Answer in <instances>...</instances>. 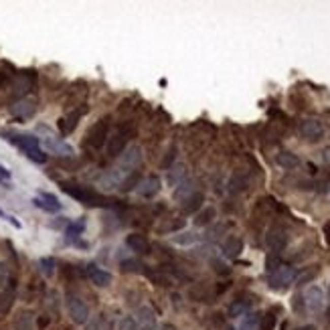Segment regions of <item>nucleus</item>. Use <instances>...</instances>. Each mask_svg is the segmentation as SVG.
I'll use <instances>...</instances> for the list:
<instances>
[{"label": "nucleus", "mask_w": 330, "mask_h": 330, "mask_svg": "<svg viewBox=\"0 0 330 330\" xmlns=\"http://www.w3.org/2000/svg\"><path fill=\"white\" fill-rule=\"evenodd\" d=\"M134 134V128L128 126V128H120L114 136L108 138V156L110 158H118L120 154H124L126 146H128V140L132 138Z\"/></svg>", "instance_id": "20e7f679"}, {"label": "nucleus", "mask_w": 330, "mask_h": 330, "mask_svg": "<svg viewBox=\"0 0 330 330\" xmlns=\"http://www.w3.org/2000/svg\"><path fill=\"white\" fill-rule=\"evenodd\" d=\"M203 203H205V194H203L201 190H196V192L190 194L186 201H182V213H184V215H194L196 211H201Z\"/></svg>", "instance_id": "5701e85b"}, {"label": "nucleus", "mask_w": 330, "mask_h": 330, "mask_svg": "<svg viewBox=\"0 0 330 330\" xmlns=\"http://www.w3.org/2000/svg\"><path fill=\"white\" fill-rule=\"evenodd\" d=\"M304 304H306V308L310 312H320L322 306H324V292L318 286L308 288V292L304 294Z\"/></svg>", "instance_id": "ddd939ff"}, {"label": "nucleus", "mask_w": 330, "mask_h": 330, "mask_svg": "<svg viewBox=\"0 0 330 330\" xmlns=\"http://www.w3.org/2000/svg\"><path fill=\"white\" fill-rule=\"evenodd\" d=\"M280 266H282V257H280V253H272V255H268V259H266V270H268V274H274Z\"/></svg>", "instance_id": "e433bc0d"}, {"label": "nucleus", "mask_w": 330, "mask_h": 330, "mask_svg": "<svg viewBox=\"0 0 330 330\" xmlns=\"http://www.w3.org/2000/svg\"><path fill=\"white\" fill-rule=\"evenodd\" d=\"M249 308H251V300H247V298H235V300L229 304V310H227V312H229L231 318H239V316L247 314Z\"/></svg>", "instance_id": "b1692460"}, {"label": "nucleus", "mask_w": 330, "mask_h": 330, "mask_svg": "<svg viewBox=\"0 0 330 330\" xmlns=\"http://www.w3.org/2000/svg\"><path fill=\"white\" fill-rule=\"evenodd\" d=\"M122 270L124 272H136V274H148L150 272V268L146 263L138 261V259H124L122 261Z\"/></svg>", "instance_id": "2f4dec72"}, {"label": "nucleus", "mask_w": 330, "mask_h": 330, "mask_svg": "<svg viewBox=\"0 0 330 330\" xmlns=\"http://www.w3.org/2000/svg\"><path fill=\"white\" fill-rule=\"evenodd\" d=\"M276 322H278V314H276V310H268V312L259 318L257 330H274L276 328Z\"/></svg>", "instance_id": "72a5a7b5"}, {"label": "nucleus", "mask_w": 330, "mask_h": 330, "mask_svg": "<svg viewBox=\"0 0 330 330\" xmlns=\"http://www.w3.org/2000/svg\"><path fill=\"white\" fill-rule=\"evenodd\" d=\"M243 251V239L237 237V235H231L223 241V255L229 257V259H237Z\"/></svg>", "instance_id": "a211bd4d"}, {"label": "nucleus", "mask_w": 330, "mask_h": 330, "mask_svg": "<svg viewBox=\"0 0 330 330\" xmlns=\"http://www.w3.org/2000/svg\"><path fill=\"white\" fill-rule=\"evenodd\" d=\"M215 219H217V211H215V207H205V209H201V211L196 213V217H194V225H196V227H207V225H211Z\"/></svg>", "instance_id": "a878e982"}, {"label": "nucleus", "mask_w": 330, "mask_h": 330, "mask_svg": "<svg viewBox=\"0 0 330 330\" xmlns=\"http://www.w3.org/2000/svg\"><path fill=\"white\" fill-rule=\"evenodd\" d=\"M8 142H12L14 146H18L32 162L37 164H45L47 162V154L41 150V140L37 136H30V134H2Z\"/></svg>", "instance_id": "f03ea898"}, {"label": "nucleus", "mask_w": 330, "mask_h": 330, "mask_svg": "<svg viewBox=\"0 0 330 330\" xmlns=\"http://www.w3.org/2000/svg\"><path fill=\"white\" fill-rule=\"evenodd\" d=\"M108 132H110V120H108V118L97 120V122L89 128V132H87V136H85V144L91 146L93 150L102 148V146L108 142Z\"/></svg>", "instance_id": "7ed1b4c3"}, {"label": "nucleus", "mask_w": 330, "mask_h": 330, "mask_svg": "<svg viewBox=\"0 0 330 330\" xmlns=\"http://www.w3.org/2000/svg\"><path fill=\"white\" fill-rule=\"evenodd\" d=\"M67 310H69V316L75 324H85L89 320V308L87 304L77 296V294H67Z\"/></svg>", "instance_id": "423d86ee"}, {"label": "nucleus", "mask_w": 330, "mask_h": 330, "mask_svg": "<svg viewBox=\"0 0 330 330\" xmlns=\"http://www.w3.org/2000/svg\"><path fill=\"white\" fill-rule=\"evenodd\" d=\"M266 243L272 253H282L288 247V231L284 227H272L266 235Z\"/></svg>", "instance_id": "1a4fd4ad"}, {"label": "nucleus", "mask_w": 330, "mask_h": 330, "mask_svg": "<svg viewBox=\"0 0 330 330\" xmlns=\"http://www.w3.org/2000/svg\"><path fill=\"white\" fill-rule=\"evenodd\" d=\"M142 162V148L140 146H128L120 158V166L122 168H136Z\"/></svg>", "instance_id": "f3484780"}, {"label": "nucleus", "mask_w": 330, "mask_h": 330, "mask_svg": "<svg viewBox=\"0 0 330 330\" xmlns=\"http://www.w3.org/2000/svg\"><path fill=\"white\" fill-rule=\"evenodd\" d=\"M199 239H201V237H199V233H194V231H184V233H178V235L172 237V241H174L176 245H194Z\"/></svg>", "instance_id": "473e14b6"}, {"label": "nucleus", "mask_w": 330, "mask_h": 330, "mask_svg": "<svg viewBox=\"0 0 330 330\" xmlns=\"http://www.w3.org/2000/svg\"><path fill=\"white\" fill-rule=\"evenodd\" d=\"M184 227V219H176V221H170L168 225H162L158 227L160 233H170V231H176V229H182Z\"/></svg>", "instance_id": "58836bf2"}, {"label": "nucleus", "mask_w": 330, "mask_h": 330, "mask_svg": "<svg viewBox=\"0 0 330 330\" xmlns=\"http://www.w3.org/2000/svg\"><path fill=\"white\" fill-rule=\"evenodd\" d=\"M174 158H176V148L172 146V148L166 152V158L162 160V168H170V166H172V162H174Z\"/></svg>", "instance_id": "79ce46f5"}, {"label": "nucleus", "mask_w": 330, "mask_h": 330, "mask_svg": "<svg viewBox=\"0 0 330 330\" xmlns=\"http://www.w3.org/2000/svg\"><path fill=\"white\" fill-rule=\"evenodd\" d=\"M164 330H174V328H172V326H170V324H166V326H164Z\"/></svg>", "instance_id": "603ef678"}, {"label": "nucleus", "mask_w": 330, "mask_h": 330, "mask_svg": "<svg viewBox=\"0 0 330 330\" xmlns=\"http://www.w3.org/2000/svg\"><path fill=\"white\" fill-rule=\"evenodd\" d=\"M296 330H316V326H312V324H306V326H300V328Z\"/></svg>", "instance_id": "8fccbe9b"}, {"label": "nucleus", "mask_w": 330, "mask_h": 330, "mask_svg": "<svg viewBox=\"0 0 330 330\" xmlns=\"http://www.w3.org/2000/svg\"><path fill=\"white\" fill-rule=\"evenodd\" d=\"M89 330H106V322H104V318H102V316H100V318H95V320L91 322Z\"/></svg>", "instance_id": "c03bdc74"}, {"label": "nucleus", "mask_w": 330, "mask_h": 330, "mask_svg": "<svg viewBox=\"0 0 330 330\" xmlns=\"http://www.w3.org/2000/svg\"><path fill=\"white\" fill-rule=\"evenodd\" d=\"M35 79H37L35 71H22V73H18V75L14 77V83H12L14 95H18V100H20V97H26L24 93H28V91L35 87Z\"/></svg>", "instance_id": "9d476101"}, {"label": "nucleus", "mask_w": 330, "mask_h": 330, "mask_svg": "<svg viewBox=\"0 0 330 330\" xmlns=\"http://www.w3.org/2000/svg\"><path fill=\"white\" fill-rule=\"evenodd\" d=\"M229 192H233V194H239V192H243V190H247V186H249V178H247V174L245 172H241V170H237L231 178H229Z\"/></svg>", "instance_id": "4be33fe9"}, {"label": "nucleus", "mask_w": 330, "mask_h": 330, "mask_svg": "<svg viewBox=\"0 0 330 330\" xmlns=\"http://www.w3.org/2000/svg\"><path fill=\"white\" fill-rule=\"evenodd\" d=\"M126 245H128L132 251L140 253V255H148V253H152V245H150V241H148L144 235H140V233H130V235L126 237Z\"/></svg>", "instance_id": "4468645a"}, {"label": "nucleus", "mask_w": 330, "mask_h": 330, "mask_svg": "<svg viewBox=\"0 0 330 330\" xmlns=\"http://www.w3.org/2000/svg\"><path fill=\"white\" fill-rule=\"evenodd\" d=\"M324 235H326V241L330 243V223H326V225H324Z\"/></svg>", "instance_id": "09e8293b"}, {"label": "nucleus", "mask_w": 330, "mask_h": 330, "mask_svg": "<svg viewBox=\"0 0 330 330\" xmlns=\"http://www.w3.org/2000/svg\"><path fill=\"white\" fill-rule=\"evenodd\" d=\"M63 192L69 194L71 199L79 201L85 207H112L114 201H110L108 196L100 194L97 190H93L91 186H83V184H73V182H63L61 184Z\"/></svg>", "instance_id": "f257e3e1"}, {"label": "nucleus", "mask_w": 330, "mask_h": 330, "mask_svg": "<svg viewBox=\"0 0 330 330\" xmlns=\"http://www.w3.org/2000/svg\"><path fill=\"white\" fill-rule=\"evenodd\" d=\"M318 272H320V268L318 266H312V268H306V270H302L300 274H296V286H306V284H310L316 276H318Z\"/></svg>", "instance_id": "c756f323"}, {"label": "nucleus", "mask_w": 330, "mask_h": 330, "mask_svg": "<svg viewBox=\"0 0 330 330\" xmlns=\"http://www.w3.org/2000/svg\"><path fill=\"white\" fill-rule=\"evenodd\" d=\"M85 274H87V278L91 280V284H95L97 288H106V286H110V282H112V274L106 272V270H102V268H97L95 263H89V266L85 268Z\"/></svg>", "instance_id": "2eb2a0df"}, {"label": "nucleus", "mask_w": 330, "mask_h": 330, "mask_svg": "<svg viewBox=\"0 0 330 330\" xmlns=\"http://www.w3.org/2000/svg\"><path fill=\"white\" fill-rule=\"evenodd\" d=\"M39 270H41L43 276L51 278V276L55 274V259H53V257H41V259H39Z\"/></svg>", "instance_id": "f704fd0d"}, {"label": "nucleus", "mask_w": 330, "mask_h": 330, "mask_svg": "<svg viewBox=\"0 0 330 330\" xmlns=\"http://www.w3.org/2000/svg\"><path fill=\"white\" fill-rule=\"evenodd\" d=\"M43 144H45V148H47L49 152H53V154H57V156H63V158L73 156V146L67 144V142L61 140V138L47 136V138H43Z\"/></svg>", "instance_id": "9b49d317"}, {"label": "nucleus", "mask_w": 330, "mask_h": 330, "mask_svg": "<svg viewBox=\"0 0 330 330\" xmlns=\"http://www.w3.org/2000/svg\"><path fill=\"white\" fill-rule=\"evenodd\" d=\"M213 266H215V272H219V274H229V268H227L225 263H221V261L213 259Z\"/></svg>", "instance_id": "de8ad7c7"}, {"label": "nucleus", "mask_w": 330, "mask_h": 330, "mask_svg": "<svg viewBox=\"0 0 330 330\" xmlns=\"http://www.w3.org/2000/svg\"><path fill=\"white\" fill-rule=\"evenodd\" d=\"M0 217H2L4 221H8V223H10L12 227H16V229H20V223H18V221H16V219H14L12 215H6V213H4L2 209H0Z\"/></svg>", "instance_id": "37998d69"}, {"label": "nucleus", "mask_w": 330, "mask_h": 330, "mask_svg": "<svg viewBox=\"0 0 330 330\" xmlns=\"http://www.w3.org/2000/svg\"><path fill=\"white\" fill-rule=\"evenodd\" d=\"M83 114H85V108H81V110H77V112H71L67 118H61V120H59L61 132H63V134H71V132L77 128V124H79V120H81Z\"/></svg>", "instance_id": "412c9836"}, {"label": "nucleus", "mask_w": 330, "mask_h": 330, "mask_svg": "<svg viewBox=\"0 0 330 330\" xmlns=\"http://www.w3.org/2000/svg\"><path fill=\"white\" fill-rule=\"evenodd\" d=\"M8 110L16 120H28L37 112V100L35 97H20L14 104H10Z\"/></svg>", "instance_id": "0eeeda50"}, {"label": "nucleus", "mask_w": 330, "mask_h": 330, "mask_svg": "<svg viewBox=\"0 0 330 330\" xmlns=\"http://www.w3.org/2000/svg\"><path fill=\"white\" fill-rule=\"evenodd\" d=\"M296 270L292 268V266H280L274 274H270V280H268V286L272 288V290H276V292H280V290H286L290 284H294V280H296Z\"/></svg>", "instance_id": "39448f33"}, {"label": "nucleus", "mask_w": 330, "mask_h": 330, "mask_svg": "<svg viewBox=\"0 0 330 330\" xmlns=\"http://www.w3.org/2000/svg\"><path fill=\"white\" fill-rule=\"evenodd\" d=\"M120 330H138V324L132 316H124L122 322H120Z\"/></svg>", "instance_id": "ea45409f"}, {"label": "nucleus", "mask_w": 330, "mask_h": 330, "mask_svg": "<svg viewBox=\"0 0 330 330\" xmlns=\"http://www.w3.org/2000/svg\"><path fill=\"white\" fill-rule=\"evenodd\" d=\"M292 306H294L296 312H304V308H306V304H304V296H302V294H296L294 300H292Z\"/></svg>", "instance_id": "a19ab883"}, {"label": "nucleus", "mask_w": 330, "mask_h": 330, "mask_svg": "<svg viewBox=\"0 0 330 330\" xmlns=\"http://www.w3.org/2000/svg\"><path fill=\"white\" fill-rule=\"evenodd\" d=\"M140 172L138 170H132L128 176H124L122 178V182H120V190L122 192H130V190H134V188H138V184H140Z\"/></svg>", "instance_id": "c85d7f7f"}, {"label": "nucleus", "mask_w": 330, "mask_h": 330, "mask_svg": "<svg viewBox=\"0 0 330 330\" xmlns=\"http://www.w3.org/2000/svg\"><path fill=\"white\" fill-rule=\"evenodd\" d=\"M136 190H138L140 196H144V199H152V196H156L158 190H160V178H158L156 174H150V176H146V178L140 180V184H138Z\"/></svg>", "instance_id": "f8f14e48"}, {"label": "nucleus", "mask_w": 330, "mask_h": 330, "mask_svg": "<svg viewBox=\"0 0 330 330\" xmlns=\"http://www.w3.org/2000/svg\"><path fill=\"white\" fill-rule=\"evenodd\" d=\"M196 182L192 180V178H184L180 184H176V188H174V199H178V201H186L190 194H194L196 192Z\"/></svg>", "instance_id": "393cba45"}, {"label": "nucleus", "mask_w": 330, "mask_h": 330, "mask_svg": "<svg viewBox=\"0 0 330 330\" xmlns=\"http://www.w3.org/2000/svg\"><path fill=\"white\" fill-rule=\"evenodd\" d=\"M16 300V282L10 280V284L0 292V314H8Z\"/></svg>", "instance_id": "dca6fc26"}, {"label": "nucleus", "mask_w": 330, "mask_h": 330, "mask_svg": "<svg viewBox=\"0 0 330 330\" xmlns=\"http://www.w3.org/2000/svg\"><path fill=\"white\" fill-rule=\"evenodd\" d=\"M225 330H235V328H233V326H227V328H225Z\"/></svg>", "instance_id": "864d4df0"}, {"label": "nucleus", "mask_w": 330, "mask_h": 330, "mask_svg": "<svg viewBox=\"0 0 330 330\" xmlns=\"http://www.w3.org/2000/svg\"><path fill=\"white\" fill-rule=\"evenodd\" d=\"M39 199L41 201H45L49 207H53L55 211H61V203H59V199L55 196V194H51V192H39Z\"/></svg>", "instance_id": "4c0bfd02"}, {"label": "nucleus", "mask_w": 330, "mask_h": 330, "mask_svg": "<svg viewBox=\"0 0 330 330\" xmlns=\"http://www.w3.org/2000/svg\"><path fill=\"white\" fill-rule=\"evenodd\" d=\"M83 231H85V219H77V221L67 223L65 237H67V241H71V243H77V245L85 247V243H81V241H79V237H81V233H83Z\"/></svg>", "instance_id": "6ab92c4d"}, {"label": "nucleus", "mask_w": 330, "mask_h": 330, "mask_svg": "<svg viewBox=\"0 0 330 330\" xmlns=\"http://www.w3.org/2000/svg\"><path fill=\"white\" fill-rule=\"evenodd\" d=\"M184 178H186V166L184 164H172L170 168H168V176H166V180H168L170 186L180 184Z\"/></svg>", "instance_id": "bb28decb"}, {"label": "nucleus", "mask_w": 330, "mask_h": 330, "mask_svg": "<svg viewBox=\"0 0 330 330\" xmlns=\"http://www.w3.org/2000/svg\"><path fill=\"white\" fill-rule=\"evenodd\" d=\"M223 231H225V225H217L213 231H209V235H207V237H209V239H217V237H219V233H223Z\"/></svg>", "instance_id": "49530a36"}, {"label": "nucleus", "mask_w": 330, "mask_h": 330, "mask_svg": "<svg viewBox=\"0 0 330 330\" xmlns=\"http://www.w3.org/2000/svg\"><path fill=\"white\" fill-rule=\"evenodd\" d=\"M276 162L278 166H282V168H286V170H294V168H298L300 166V158L294 154V152H280L278 156H276Z\"/></svg>", "instance_id": "cd10ccee"}, {"label": "nucleus", "mask_w": 330, "mask_h": 330, "mask_svg": "<svg viewBox=\"0 0 330 330\" xmlns=\"http://www.w3.org/2000/svg\"><path fill=\"white\" fill-rule=\"evenodd\" d=\"M328 294H330V290H328Z\"/></svg>", "instance_id": "5fc2aeb1"}, {"label": "nucleus", "mask_w": 330, "mask_h": 330, "mask_svg": "<svg viewBox=\"0 0 330 330\" xmlns=\"http://www.w3.org/2000/svg\"><path fill=\"white\" fill-rule=\"evenodd\" d=\"M300 136L308 142H318L324 136V126L316 118H306L300 122Z\"/></svg>", "instance_id": "6e6552de"}, {"label": "nucleus", "mask_w": 330, "mask_h": 330, "mask_svg": "<svg viewBox=\"0 0 330 330\" xmlns=\"http://www.w3.org/2000/svg\"><path fill=\"white\" fill-rule=\"evenodd\" d=\"M136 316H138V322H140V330H156V316H154L152 308L142 306V308H138Z\"/></svg>", "instance_id": "aec40b11"}, {"label": "nucleus", "mask_w": 330, "mask_h": 330, "mask_svg": "<svg viewBox=\"0 0 330 330\" xmlns=\"http://www.w3.org/2000/svg\"><path fill=\"white\" fill-rule=\"evenodd\" d=\"M10 266L6 261H0V292L10 284Z\"/></svg>", "instance_id": "c9c22d12"}, {"label": "nucleus", "mask_w": 330, "mask_h": 330, "mask_svg": "<svg viewBox=\"0 0 330 330\" xmlns=\"http://www.w3.org/2000/svg\"><path fill=\"white\" fill-rule=\"evenodd\" d=\"M326 320H328V322H330V308H328V310H326Z\"/></svg>", "instance_id": "3c124183"}, {"label": "nucleus", "mask_w": 330, "mask_h": 330, "mask_svg": "<svg viewBox=\"0 0 330 330\" xmlns=\"http://www.w3.org/2000/svg\"><path fill=\"white\" fill-rule=\"evenodd\" d=\"M32 314L30 312H26V310H22V312H18L16 314V318H14V328L16 330H32Z\"/></svg>", "instance_id": "7c9ffc66"}, {"label": "nucleus", "mask_w": 330, "mask_h": 330, "mask_svg": "<svg viewBox=\"0 0 330 330\" xmlns=\"http://www.w3.org/2000/svg\"><path fill=\"white\" fill-rule=\"evenodd\" d=\"M8 180H10V170L6 166L0 164V182H6L8 184Z\"/></svg>", "instance_id": "a18cd8bd"}]
</instances>
